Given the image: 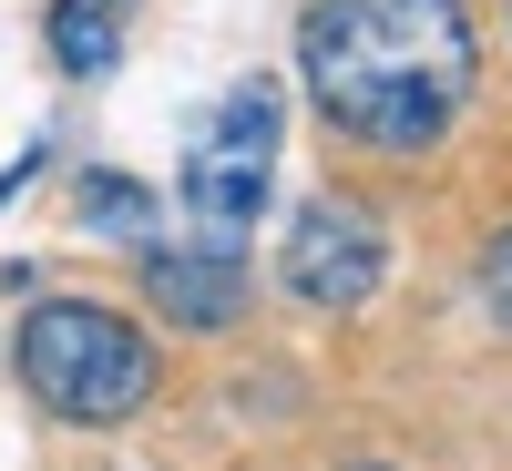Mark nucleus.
I'll use <instances>...</instances> for the list:
<instances>
[{
	"instance_id": "obj_4",
	"label": "nucleus",
	"mask_w": 512,
	"mask_h": 471,
	"mask_svg": "<svg viewBox=\"0 0 512 471\" xmlns=\"http://www.w3.org/2000/svg\"><path fill=\"white\" fill-rule=\"evenodd\" d=\"M379 267H390V236H379L369 205L318 195L308 216L287 226V287L308 297V308H359V297L379 287Z\"/></svg>"
},
{
	"instance_id": "obj_1",
	"label": "nucleus",
	"mask_w": 512,
	"mask_h": 471,
	"mask_svg": "<svg viewBox=\"0 0 512 471\" xmlns=\"http://www.w3.org/2000/svg\"><path fill=\"white\" fill-rule=\"evenodd\" d=\"M297 62H308L318 113L379 154L441 144L482 72L461 0H308Z\"/></svg>"
},
{
	"instance_id": "obj_6",
	"label": "nucleus",
	"mask_w": 512,
	"mask_h": 471,
	"mask_svg": "<svg viewBox=\"0 0 512 471\" xmlns=\"http://www.w3.org/2000/svg\"><path fill=\"white\" fill-rule=\"evenodd\" d=\"M123 11H134V0H62V11H52V62L82 72V82L113 72L123 62Z\"/></svg>"
},
{
	"instance_id": "obj_8",
	"label": "nucleus",
	"mask_w": 512,
	"mask_h": 471,
	"mask_svg": "<svg viewBox=\"0 0 512 471\" xmlns=\"http://www.w3.org/2000/svg\"><path fill=\"white\" fill-rule=\"evenodd\" d=\"M482 297H492V318L512 328V236H502V246L482 256Z\"/></svg>"
},
{
	"instance_id": "obj_9",
	"label": "nucleus",
	"mask_w": 512,
	"mask_h": 471,
	"mask_svg": "<svg viewBox=\"0 0 512 471\" xmlns=\"http://www.w3.org/2000/svg\"><path fill=\"white\" fill-rule=\"evenodd\" d=\"M349 471H379V461H349Z\"/></svg>"
},
{
	"instance_id": "obj_3",
	"label": "nucleus",
	"mask_w": 512,
	"mask_h": 471,
	"mask_svg": "<svg viewBox=\"0 0 512 471\" xmlns=\"http://www.w3.org/2000/svg\"><path fill=\"white\" fill-rule=\"evenodd\" d=\"M267 164H277V93L267 82H236V93L195 123V154H185V205L205 226H246L267 205Z\"/></svg>"
},
{
	"instance_id": "obj_7",
	"label": "nucleus",
	"mask_w": 512,
	"mask_h": 471,
	"mask_svg": "<svg viewBox=\"0 0 512 471\" xmlns=\"http://www.w3.org/2000/svg\"><path fill=\"white\" fill-rule=\"evenodd\" d=\"M82 226H103V236H144V226H154V195L123 185V175H93V185H82Z\"/></svg>"
},
{
	"instance_id": "obj_2",
	"label": "nucleus",
	"mask_w": 512,
	"mask_h": 471,
	"mask_svg": "<svg viewBox=\"0 0 512 471\" xmlns=\"http://www.w3.org/2000/svg\"><path fill=\"white\" fill-rule=\"evenodd\" d=\"M21 379L41 410L62 420H134L154 400V349L134 338V318L93 308V297H41L21 318Z\"/></svg>"
},
{
	"instance_id": "obj_5",
	"label": "nucleus",
	"mask_w": 512,
	"mask_h": 471,
	"mask_svg": "<svg viewBox=\"0 0 512 471\" xmlns=\"http://www.w3.org/2000/svg\"><path fill=\"white\" fill-rule=\"evenodd\" d=\"M144 287H154V308H164V318H185V328H226V318L246 308V267H236V246L144 256Z\"/></svg>"
}]
</instances>
